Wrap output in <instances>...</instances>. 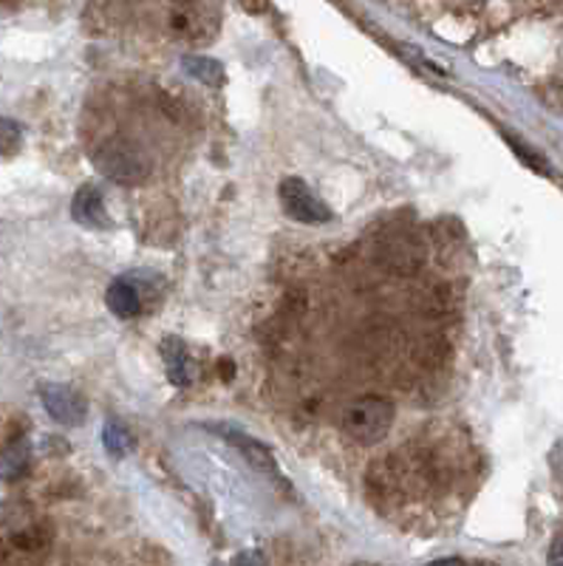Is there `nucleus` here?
Returning <instances> with one entry per match:
<instances>
[{"mask_svg":"<svg viewBox=\"0 0 563 566\" xmlns=\"http://www.w3.org/2000/svg\"><path fill=\"white\" fill-rule=\"evenodd\" d=\"M161 357H165V368H167V377L174 382L176 388H185L192 382V363H190V354H187L185 343L179 337H165L159 346Z\"/></svg>","mask_w":563,"mask_h":566,"instance_id":"nucleus-6","label":"nucleus"},{"mask_svg":"<svg viewBox=\"0 0 563 566\" xmlns=\"http://www.w3.org/2000/svg\"><path fill=\"white\" fill-rule=\"evenodd\" d=\"M103 442H105V451H108L111 457L122 459L125 453L131 451L134 439H131V433L125 424L116 422V419H108V422H105V431H103Z\"/></svg>","mask_w":563,"mask_h":566,"instance_id":"nucleus-11","label":"nucleus"},{"mask_svg":"<svg viewBox=\"0 0 563 566\" xmlns=\"http://www.w3.org/2000/svg\"><path fill=\"white\" fill-rule=\"evenodd\" d=\"M181 65H185V71L190 74V77H196L199 83L210 85V88H221L225 85V69H221V63L212 57H185L181 60Z\"/></svg>","mask_w":563,"mask_h":566,"instance_id":"nucleus-10","label":"nucleus"},{"mask_svg":"<svg viewBox=\"0 0 563 566\" xmlns=\"http://www.w3.org/2000/svg\"><path fill=\"white\" fill-rule=\"evenodd\" d=\"M232 566H267V558L258 549H243V553L236 555Z\"/></svg>","mask_w":563,"mask_h":566,"instance_id":"nucleus-13","label":"nucleus"},{"mask_svg":"<svg viewBox=\"0 0 563 566\" xmlns=\"http://www.w3.org/2000/svg\"><path fill=\"white\" fill-rule=\"evenodd\" d=\"M278 196H281V205L289 219L301 221V224H326V221H332V210L326 207V201L321 196H314L312 187L298 179V176H286L278 187Z\"/></svg>","mask_w":563,"mask_h":566,"instance_id":"nucleus-3","label":"nucleus"},{"mask_svg":"<svg viewBox=\"0 0 563 566\" xmlns=\"http://www.w3.org/2000/svg\"><path fill=\"white\" fill-rule=\"evenodd\" d=\"M105 303H108V310L114 312L116 317H122V321H131V317L139 315L142 310L139 292H136V286L128 281V277H119V281L111 283Z\"/></svg>","mask_w":563,"mask_h":566,"instance_id":"nucleus-8","label":"nucleus"},{"mask_svg":"<svg viewBox=\"0 0 563 566\" xmlns=\"http://www.w3.org/2000/svg\"><path fill=\"white\" fill-rule=\"evenodd\" d=\"M23 148V128L9 116H0V154L14 156Z\"/></svg>","mask_w":563,"mask_h":566,"instance_id":"nucleus-12","label":"nucleus"},{"mask_svg":"<svg viewBox=\"0 0 563 566\" xmlns=\"http://www.w3.org/2000/svg\"><path fill=\"white\" fill-rule=\"evenodd\" d=\"M29 462H32V448L27 439H14L0 453V479L3 482H18L20 476H27Z\"/></svg>","mask_w":563,"mask_h":566,"instance_id":"nucleus-9","label":"nucleus"},{"mask_svg":"<svg viewBox=\"0 0 563 566\" xmlns=\"http://www.w3.org/2000/svg\"><path fill=\"white\" fill-rule=\"evenodd\" d=\"M210 566H225V564H221V560H212V564Z\"/></svg>","mask_w":563,"mask_h":566,"instance_id":"nucleus-16","label":"nucleus"},{"mask_svg":"<svg viewBox=\"0 0 563 566\" xmlns=\"http://www.w3.org/2000/svg\"><path fill=\"white\" fill-rule=\"evenodd\" d=\"M550 564H552V566H563V533L555 535V541H552V547H550Z\"/></svg>","mask_w":563,"mask_h":566,"instance_id":"nucleus-14","label":"nucleus"},{"mask_svg":"<svg viewBox=\"0 0 563 566\" xmlns=\"http://www.w3.org/2000/svg\"><path fill=\"white\" fill-rule=\"evenodd\" d=\"M40 399H43V408L49 411V417L58 419L60 424H80L88 413L83 394L74 391L69 386H60V382H45L40 386Z\"/></svg>","mask_w":563,"mask_h":566,"instance_id":"nucleus-4","label":"nucleus"},{"mask_svg":"<svg viewBox=\"0 0 563 566\" xmlns=\"http://www.w3.org/2000/svg\"><path fill=\"white\" fill-rule=\"evenodd\" d=\"M390 422H394V406L388 399L365 397L352 402L343 413V428L352 439L363 444H374L388 433Z\"/></svg>","mask_w":563,"mask_h":566,"instance_id":"nucleus-2","label":"nucleus"},{"mask_svg":"<svg viewBox=\"0 0 563 566\" xmlns=\"http://www.w3.org/2000/svg\"><path fill=\"white\" fill-rule=\"evenodd\" d=\"M225 437H227V442L236 444L238 453H241V457L247 459V462H250L252 468L263 470V473H267L269 479H278L275 459H272V453H269L267 448H263V444L258 442V439L247 437V433H241V431H225Z\"/></svg>","mask_w":563,"mask_h":566,"instance_id":"nucleus-7","label":"nucleus"},{"mask_svg":"<svg viewBox=\"0 0 563 566\" xmlns=\"http://www.w3.org/2000/svg\"><path fill=\"white\" fill-rule=\"evenodd\" d=\"M428 566H465V560L461 558H442V560H434V564Z\"/></svg>","mask_w":563,"mask_h":566,"instance_id":"nucleus-15","label":"nucleus"},{"mask_svg":"<svg viewBox=\"0 0 563 566\" xmlns=\"http://www.w3.org/2000/svg\"><path fill=\"white\" fill-rule=\"evenodd\" d=\"M94 168L105 176V179L116 181V185H139L148 179L150 161L142 154L136 145L125 139H108L91 156Z\"/></svg>","mask_w":563,"mask_h":566,"instance_id":"nucleus-1","label":"nucleus"},{"mask_svg":"<svg viewBox=\"0 0 563 566\" xmlns=\"http://www.w3.org/2000/svg\"><path fill=\"white\" fill-rule=\"evenodd\" d=\"M71 216H74V221H77L80 227H85V230H108L111 227L103 193H100L94 185L80 187L77 193H74V201H71Z\"/></svg>","mask_w":563,"mask_h":566,"instance_id":"nucleus-5","label":"nucleus"}]
</instances>
